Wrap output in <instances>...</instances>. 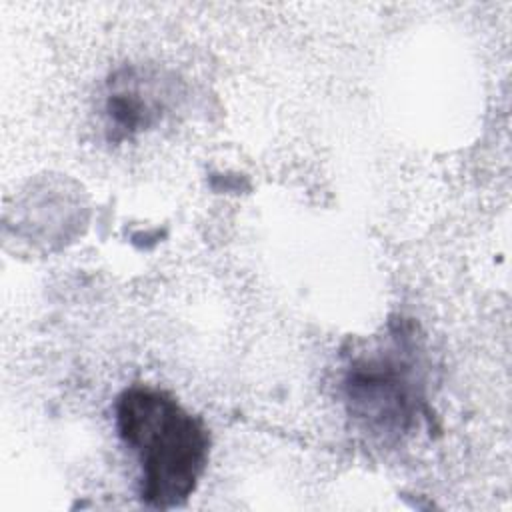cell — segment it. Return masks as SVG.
I'll use <instances>...</instances> for the list:
<instances>
[{"label":"cell","mask_w":512,"mask_h":512,"mask_svg":"<svg viewBox=\"0 0 512 512\" xmlns=\"http://www.w3.org/2000/svg\"><path fill=\"white\" fill-rule=\"evenodd\" d=\"M112 90L106 98V114L114 138H128L134 132L152 124L158 114V104L142 90V82L128 72L124 80H112Z\"/></svg>","instance_id":"3957f363"},{"label":"cell","mask_w":512,"mask_h":512,"mask_svg":"<svg viewBox=\"0 0 512 512\" xmlns=\"http://www.w3.org/2000/svg\"><path fill=\"white\" fill-rule=\"evenodd\" d=\"M350 416L374 432H408L424 410V382L414 340L400 330L388 344L356 356L344 378Z\"/></svg>","instance_id":"7a4b0ae2"},{"label":"cell","mask_w":512,"mask_h":512,"mask_svg":"<svg viewBox=\"0 0 512 512\" xmlns=\"http://www.w3.org/2000/svg\"><path fill=\"white\" fill-rule=\"evenodd\" d=\"M116 428L140 462V500L148 508L182 506L210 454L206 424L172 394L130 386L116 400Z\"/></svg>","instance_id":"6da1fadb"}]
</instances>
